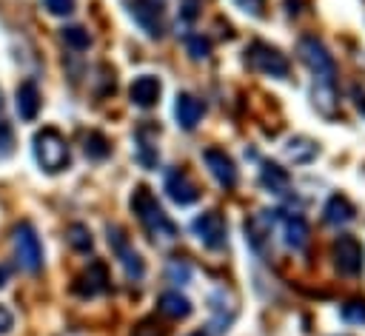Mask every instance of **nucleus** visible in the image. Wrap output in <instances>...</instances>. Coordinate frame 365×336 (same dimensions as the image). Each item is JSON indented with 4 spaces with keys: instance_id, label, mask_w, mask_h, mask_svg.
<instances>
[{
    "instance_id": "obj_33",
    "label": "nucleus",
    "mask_w": 365,
    "mask_h": 336,
    "mask_svg": "<svg viewBox=\"0 0 365 336\" xmlns=\"http://www.w3.org/2000/svg\"><path fill=\"white\" fill-rule=\"evenodd\" d=\"M11 327H14V316H11V310H6L0 305V333H9Z\"/></svg>"
},
{
    "instance_id": "obj_8",
    "label": "nucleus",
    "mask_w": 365,
    "mask_h": 336,
    "mask_svg": "<svg viewBox=\"0 0 365 336\" xmlns=\"http://www.w3.org/2000/svg\"><path fill=\"white\" fill-rule=\"evenodd\" d=\"M128 14L134 17V23L148 37L163 34V20H160V3L157 0H128Z\"/></svg>"
},
{
    "instance_id": "obj_24",
    "label": "nucleus",
    "mask_w": 365,
    "mask_h": 336,
    "mask_svg": "<svg viewBox=\"0 0 365 336\" xmlns=\"http://www.w3.org/2000/svg\"><path fill=\"white\" fill-rule=\"evenodd\" d=\"M86 157H91V159H106L108 157V151H111V145H108V140L100 134V131H91V134H86Z\"/></svg>"
},
{
    "instance_id": "obj_29",
    "label": "nucleus",
    "mask_w": 365,
    "mask_h": 336,
    "mask_svg": "<svg viewBox=\"0 0 365 336\" xmlns=\"http://www.w3.org/2000/svg\"><path fill=\"white\" fill-rule=\"evenodd\" d=\"M188 276H191V268H188L185 262H180V259H171V262H168V279H171V282L182 285V282H188Z\"/></svg>"
},
{
    "instance_id": "obj_34",
    "label": "nucleus",
    "mask_w": 365,
    "mask_h": 336,
    "mask_svg": "<svg viewBox=\"0 0 365 336\" xmlns=\"http://www.w3.org/2000/svg\"><path fill=\"white\" fill-rule=\"evenodd\" d=\"M182 14L191 20L197 14V0H182Z\"/></svg>"
},
{
    "instance_id": "obj_35",
    "label": "nucleus",
    "mask_w": 365,
    "mask_h": 336,
    "mask_svg": "<svg viewBox=\"0 0 365 336\" xmlns=\"http://www.w3.org/2000/svg\"><path fill=\"white\" fill-rule=\"evenodd\" d=\"M9 276H11V268L9 265H0V288L9 282Z\"/></svg>"
},
{
    "instance_id": "obj_4",
    "label": "nucleus",
    "mask_w": 365,
    "mask_h": 336,
    "mask_svg": "<svg viewBox=\"0 0 365 336\" xmlns=\"http://www.w3.org/2000/svg\"><path fill=\"white\" fill-rule=\"evenodd\" d=\"M245 54H248V65L254 71H262V74H271V77H288V60L274 46L257 40V43L248 46Z\"/></svg>"
},
{
    "instance_id": "obj_5",
    "label": "nucleus",
    "mask_w": 365,
    "mask_h": 336,
    "mask_svg": "<svg viewBox=\"0 0 365 336\" xmlns=\"http://www.w3.org/2000/svg\"><path fill=\"white\" fill-rule=\"evenodd\" d=\"M299 57L302 63L314 71V77H331L336 74V65H334V57L328 54V48L317 40V37H302L299 40Z\"/></svg>"
},
{
    "instance_id": "obj_31",
    "label": "nucleus",
    "mask_w": 365,
    "mask_h": 336,
    "mask_svg": "<svg viewBox=\"0 0 365 336\" xmlns=\"http://www.w3.org/2000/svg\"><path fill=\"white\" fill-rule=\"evenodd\" d=\"M242 11H248V14H254V17H259L262 14V9H265V0H234Z\"/></svg>"
},
{
    "instance_id": "obj_12",
    "label": "nucleus",
    "mask_w": 365,
    "mask_h": 336,
    "mask_svg": "<svg viewBox=\"0 0 365 336\" xmlns=\"http://www.w3.org/2000/svg\"><path fill=\"white\" fill-rule=\"evenodd\" d=\"M165 194H168L171 202H177V205H191V202H197V196H200L197 185L188 179L185 171H168V177H165Z\"/></svg>"
},
{
    "instance_id": "obj_17",
    "label": "nucleus",
    "mask_w": 365,
    "mask_h": 336,
    "mask_svg": "<svg viewBox=\"0 0 365 336\" xmlns=\"http://www.w3.org/2000/svg\"><path fill=\"white\" fill-rule=\"evenodd\" d=\"M282 233H285V245L294 251H299L308 242V225L302 216H294V214L282 216Z\"/></svg>"
},
{
    "instance_id": "obj_28",
    "label": "nucleus",
    "mask_w": 365,
    "mask_h": 336,
    "mask_svg": "<svg viewBox=\"0 0 365 336\" xmlns=\"http://www.w3.org/2000/svg\"><path fill=\"white\" fill-rule=\"evenodd\" d=\"M342 319L354 322V325H365V299H354V302L342 305Z\"/></svg>"
},
{
    "instance_id": "obj_19",
    "label": "nucleus",
    "mask_w": 365,
    "mask_h": 336,
    "mask_svg": "<svg viewBox=\"0 0 365 336\" xmlns=\"http://www.w3.org/2000/svg\"><path fill=\"white\" fill-rule=\"evenodd\" d=\"M160 313H165L171 319H185L191 313V302L180 290H168L160 296Z\"/></svg>"
},
{
    "instance_id": "obj_21",
    "label": "nucleus",
    "mask_w": 365,
    "mask_h": 336,
    "mask_svg": "<svg viewBox=\"0 0 365 336\" xmlns=\"http://www.w3.org/2000/svg\"><path fill=\"white\" fill-rule=\"evenodd\" d=\"M285 154H288V159H294V162H308V159L317 157V145H314L311 140H305V137H297V140L288 142Z\"/></svg>"
},
{
    "instance_id": "obj_30",
    "label": "nucleus",
    "mask_w": 365,
    "mask_h": 336,
    "mask_svg": "<svg viewBox=\"0 0 365 336\" xmlns=\"http://www.w3.org/2000/svg\"><path fill=\"white\" fill-rule=\"evenodd\" d=\"M43 9L54 17H66L74 11V0H43Z\"/></svg>"
},
{
    "instance_id": "obj_6",
    "label": "nucleus",
    "mask_w": 365,
    "mask_h": 336,
    "mask_svg": "<svg viewBox=\"0 0 365 336\" xmlns=\"http://www.w3.org/2000/svg\"><path fill=\"white\" fill-rule=\"evenodd\" d=\"M191 231H194V236H197L205 248H211V251H217V248L225 245V219H222L217 211L200 214V216L191 222Z\"/></svg>"
},
{
    "instance_id": "obj_14",
    "label": "nucleus",
    "mask_w": 365,
    "mask_h": 336,
    "mask_svg": "<svg viewBox=\"0 0 365 336\" xmlns=\"http://www.w3.org/2000/svg\"><path fill=\"white\" fill-rule=\"evenodd\" d=\"M160 91H163L160 80H157V77H151V74H143V77H137V80L131 83L128 97H131V103H134V105H140V108H151V105H157Z\"/></svg>"
},
{
    "instance_id": "obj_36",
    "label": "nucleus",
    "mask_w": 365,
    "mask_h": 336,
    "mask_svg": "<svg viewBox=\"0 0 365 336\" xmlns=\"http://www.w3.org/2000/svg\"><path fill=\"white\" fill-rule=\"evenodd\" d=\"M3 111H6V103H3V91H0V122H3Z\"/></svg>"
},
{
    "instance_id": "obj_2",
    "label": "nucleus",
    "mask_w": 365,
    "mask_h": 336,
    "mask_svg": "<svg viewBox=\"0 0 365 336\" xmlns=\"http://www.w3.org/2000/svg\"><path fill=\"white\" fill-rule=\"evenodd\" d=\"M31 151L37 165L46 174H60L63 168H68L71 154H68V142L57 128H40L31 140Z\"/></svg>"
},
{
    "instance_id": "obj_32",
    "label": "nucleus",
    "mask_w": 365,
    "mask_h": 336,
    "mask_svg": "<svg viewBox=\"0 0 365 336\" xmlns=\"http://www.w3.org/2000/svg\"><path fill=\"white\" fill-rule=\"evenodd\" d=\"M9 151H11V131H9V125L0 122V159H3Z\"/></svg>"
},
{
    "instance_id": "obj_3",
    "label": "nucleus",
    "mask_w": 365,
    "mask_h": 336,
    "mask_svg": "<svg viewBox=\"0 0 365 336\" xmlns=\"http://www.w3.org/2000/svg\"><path fill=\"white\" fill-rule=\"evenodd\" d=\"M11 248H14V259L26 273H40L43 268V245L40 236L34 231L31 222H20L11 231Z\"/></svg>"
},
{
    "instance_id": "obj_10",
    "label": "nucleus",
    "mask_w": 365,
    "mask_h": 336,
    "mask_svg": "<svg viewBox=\"0 0 365 336\" xmlns=\"http://www.w3.org/2000/svg\"><path fill=\"white\" fill-rule=\"evenodd\" d=\"M202 159H205L211 177H214L222 188H234V185H237V165H234V159H231L225 151H220V148H205V151H202Z\"/></svg>"
},
{
    "instance_id": "obj_27",
    "label": "nucleus",
    "mask_w": 365,
    "mask_h": 336,
    "mask_svg": "<svg viewBox=\"0 0 365 336\" xmlns=\"http://www.w3.org/2000/svg\"><path fill=\"white\" fill-rule=\"evenodd\" d=\"M185 46H188V54H191L194 60H205V57L211 54V43H208L202 34H191V37L185 40Z\"/></svg>"
},
{
    "instance_id": "obj_18",
    "label": "nucleus",
    "mask_w": 365,
    "mask_h": 336,
    "mask_svg": "<svg viewBox=\"0 0 365 336\" xmlns=\"http://www.w3.org/2000/svg\"><path fill=\"white\" fill-rule=\"evenodd\" d=\"M154 137H157V131H154V125H143L140 131H137V159L145 165V168H151L154 162H157V145H154Z\"/></svg>"
},
{
    "instance_id": "obj_13",
    "label": "nucleus",
    "mask_w": 365,
    "mask_h": 336,
    "mask_svg": "<svg viewBox=\"0 0 365 336\" xmlns=\"http://www.w3.org/2000/svg\"><path fill=\"white\" fill-rule=\"evenodd\" d=\"M314 105L322 117H334L339 108V97H336V80L331 77H314Z\"/></svg>"
},
{
    "instance_id": "obj_15",
    "label": "nucleus",
    "mask_w": 365,
    "mask_h": 336,
    "mask_svg": "<svg viewBox=\"0 0 365 336\" xmlns=\"http://www.w3.org/2000/svg\"><path fill=\"white\" fill-rule=\"evenodd\" d=\"M14 105H17V114L20 120L31 122L37 114H40V88L31 83V80H23L14 91Z\"/></svg>"
},
{
    "instance_id": "obj_23",
    "label": "nucleus",
    "mask_w": 365,
    "mask_h": 336,
    "mask_svg": "<svg viewBox=\"0 0 365 336\" xmlns=\"http://www.w3.org/2000/svg\"><path fill=\"white\" fill-rule=\"evenodd\" d=\"M66 239H68V245H71L74 251H80V253L91 251V245H94V239H91V231H88L86 225H80V222L68 225V231H66Z\"/></svg>"
},
{
    "instance_id": "obj_26",
    "label": "nucleus",
    "mask_w": 365,
    "mask_h": 336,
    "mask_svg": "<svg viewBox=\"0 0 365 336\" xmlns=\"http://www.w3.org/2000/svg\"><path fill=\"white\" fill-rule=\"evenodd\" d=\"M131 336H165V327H163L154 316H145V319H140V322L134 325Z\"/></svg>"
},
{
    "instance_id": "obj_9",
    "label": "nucleus",
    "mask_w": 365,
    "mask_h": 336,
    "mask_svg": "<svg viewBox=\"0 0 365 336\" xmlns=\"http://www.w3.org/2000/svg\"><path fill=\"white\" fill-rule=\"evenodd\" d=\"M108 242L114 245V251H117V256H120V262H123V268H125V276H128V279H140V276L145 273V265H143L140 253L128 245L125 233H123L120 228H108Z\"/></svg>"
},
{
    "instance_id": "obj_1",
    "label": "nucleus",
    "mask_w": 365,
    "mask_h": 336,
    "mask_svg": "<svg viewBox=\"0 0 365 336\" xmlns=\"http://www.w3.org/2000/svg\"><path fill=\"white\" fill-rule=\"evenodd\" d=\"M131 211L137 214V219L143 222V228L148 231V236L163 239V242L177 239V225L168 219V214L160 208V202L151 196V191L145 185H140L131 194Z\"/></svg>"
},
{
    "instance_id": "obj_11",
    "label": "nucleus",
    "mask_w": 365,
    "mask_h": 336,
    "mask_svg": "<svg viewBox=\"0 0 365 336\" xmlns=\"http://www.w3.org/2000/svg\"><path fill=\"white\" fill-rule=\"evenodd\" d=\"M202 114H205V105L194 94H185V91L177 94V100H174V117H177V125L180 128L194 131L197 122L202 120Z\"/></svg>"
},
{
    "instance_id": "obj_37",
    "label": "nucleus",
    "mask_w": 365,
    "mask_h": 336,
    "mask_svg": "<svg viewBox=\"0 0 365 336\" xmlns=\"http://www.w3.org/2000/svg\"><path fill=\"white\" fill-rule=\"evenodd\" d=\"M191 336H202V333H191Z\"/></svg>"
},
{
    "instance_id": "obj_16",
    "label": "nucleus",
    "mask_w": 365,
    "mask_h": 336,
    "mask_svg": "<svg viewBox=\"0 0 365 336\" xmlns=\"http://www.w3.org/2000/svg\"><path fill=\"white\" fill-rule=\"evenodd\" d=\"M74 290H77L80 296H97V293L108 290V271H106V265H103V262H91L88 271L77 279Z\"/></svg>"
},
{
    "instance_id": "obj_22",
    "label": "nucleus",
    "mask_w": 365,
    "mask_h": 336,
    "mask_svg": "<svg viewBox=\"0 0 365 336\" xmlns=\"http://www.w3.org/2000/svg\"><path fill=\"white\" fill-rule=\"evenodd\" d=\"M262 185L271 188L274 194H282V191L288 188V174H285L279 165L268 162V165H262Z\"/></svg>"
},
{
    "instance_id": "obj_25",
    "label": "nucleus",
    "mask_w": 365,
    "mask_h": 336,
    "mask_svg": "<svg viewBox=\"0 0 365 336\" xmlns=\"http://www.w3.org/2000/svg\"><path fill=\"white\" fill-rule=\"evenodd\" d=\"M63 40H66V46H71L74 51H83V48L91 46V37H88V31H86L83 26H66V28H63Z\"/></svg>"
},
{
    "instance_id": "obj_7",
    "label": "nucleus",
    "mask_w": 365,
    "mask_h": 336,
    "mask_svg": "<svg viewBox=\"0 0 365 336\" xmlns=\"http://www.w3.org/2000/svg\"><path fill=\"white\" fill-rule=\"evenodd\" d=\"M334 262H336L339 273L356 276L362 271V245L354 236H339L334 242Z\"/></svg>"
},
{
    "instance_id": "obj_20",
    "label": "nucleus",
    "mask_w": 365,
    "mask_h": 336,
    "mask_svg": "<svg viewBox=\"0 0 365 336\" xmlns=\"http://www.w3.org/2000/svg\"><path fill=\"white\" fill-rule=\"evenodd\" d=\"M325 219H328L331 225H345V222L354 219V205H351L345 196L334 194V196L328 199V205H325Z\"/></svg>"
}]
</instances>
